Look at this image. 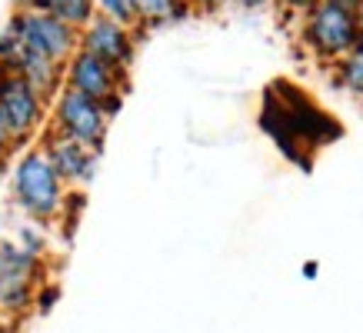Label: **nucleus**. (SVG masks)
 <instances>
[{
	"label": "nucleus",
	"instance_id": "nucleus-1",
	"mask_svg": "<svg viewBox=\"0 0 363 333\" xmlns=\"http://www.w3.org/2000/svg\"><path fill=\"white\" fill-rule=\"evenodd\" d=\"M13 200L23 210V217L30 223H50L64 217V200H67V187L64 180L57 177V170L50 166L47 154L40 147H33L17 160L13 166Z\"/></svg>",
	"mask_w": 363,
	"mask_h": 333
},
{
	"label": "nucleus",
	"instance_id": "nucleus-2",
	"mask_svg": "<svg viewBox=\"0 0 363 333\" xmlns=\"http://www.w3.org/2000/svg\"><path fill=\"white\" fill-rule=\"evenodd\" d=\"M300 37L307 50L317 60H327V64H337L357 47V17L353 11H343L337 4H327V0H317L307 13H303V27H300Z\"/></svg>",
	"mask_w": 363,
	"mask_h": 333
},
{
	"label": "nucleus",
	"instance_id": "nucleus-3",
	"mask_svg": "<svg viewBox=\"0 0 363 333\" xmlns=\"http://www.w3.org/2000/svg\"><path fill=\"white\" fill-rule=\"evenodd\" d=\"M7 30L21 40L23 50H30L37 57H47V60H54L60 67L77 54V47H80V30H74V27H67L57 17L40 13V11H17L13 21L7 23Z\"/></svg>",
	"mask_w": 363,
	"mask_h": 333
},
{
	"label": "nucleus",
	"instance_id": "nucleus-4",
	"mask_svg": "<svg viewBox=\"0 0 363 333\" xmlns=\"http://www.w3.org/2000/svg\"><path fill=\"white\" fill-rule=\"evenodd\" d=\"M107 127H111V117L104 113L97 100L60 87V94L54 97V113H50V133H60L67 140L100 150L107 140Z\"/></svg>",
	"mask_w": 363,
	"mask_h": 333
},
{
	"label": "nucleus",
	"instance_id": "nucleus-5",
	"mask_svg": "<svg viewBox=\"0 0 363 333\" xmlns=\"http://www.w3.org/2000/svg\"><path fill=\"white\" fill-rule=\"evenodd\" d=\"M37 287H40V260L21 250L13 240H4L0 244V313L17 317L30 310Z\"/></svg>",
	"mask_w": 363,
	"mask_h": 333
},
{
	"label": "nucleus",
	"instance_id": "nucleus-6",
	"mask_svg": "<svg viewBox=\"0 0 363 333\" xmlns=\"http://www.w3.org/2000/svg\"><path fill=\"white\" fill-rule=\"evenodd\" d=\"M0 113H4V120L11 123L17 144H23L27 137L40 130L47 113V100L23 77H17L13 70L0 67Z\"/></svg>",
	"mask_w": 363,
	"mask_h": 333
},
{
	"label": "nucleus",
	"instance_id": "nucleus-7",
	"mask_svg": "<svg viewBox=\"0 0 363 333\" xmlns=\"http://www.w3.org/2000/svg\"><path fill=\"white\" fill-rule=\"evenodd\" d=\"M64 87L77 90L84 97L104 103V100L121 97L123 94V74L113 70L111 64L97 60L94 54H87V50H77V54L64 64Z\"/></svg>",
	"mask_w": 363,
	"mask_h": 333
},
{
	"label": "nucleus",
	"instance_id": "nucleus-8",
	"mask_svg": "<svg viewBox=\"0 0 363 333\" xmlns=\"http://www.w3.org/2000/svg\"><path fill=\"white\" fill-rule=\"evenodd\" d=\"M77 50H87L97 60L111 64L113 70L127 74V67L133 64V54H137V44H133V30L130 27H121V23L107 21V17H97L80 30V47Z\"/></svg>",
	"mask_w": 363,
	"mask_h": 333
},
{
	"label": "nucleus",
	"instance_id": "nucleus-9",
	"mask_svg": "<svg viewBox=\"0 0 363 333\" xmlns=\"http://www.w3.org/2000/svg\"><path fill=\"white\" fill-rule=\"evenodd\" d=\"M40 150H44L50 166L57 170V177L64 180V187H87L94 180V174H97L100 150H90V147L77 144V140H67L60 133L47 130Z\"/></svg>",
	"mask_w": 363,
	"mask_h": 333
},
{
	"label": "nucleus",
	"instance_id": "nucleus-10",
	"mask_svg": "<svg viewBox=\"0 0 363 333\" xmlns=\"http://www.w3.org/2000/svg\"><path fill=\"white\" fill-rule=\"evenodd\" d=\"M7 70H13L17 77L27 80L47 103L60 94V87H64V67L54 64V60H47V57L30 54V50H23V47H21V54L13 57V64L7 67Z\"/></svg>",
	"mask_w": 363,
	"mask_h": 333
},
{
	"label": "nucleus",
	"instance_id": "nucleus-11",
	"mask_svg": "<svg viewBox=\"0 0 363 333\" xmlns=\"http://www.w3.org/2000/svg\"><path fill=\"white\" fill-rule=\"evenodd\" d=\"M33 11L50 13V17H57L60 23L74 27V30H84V27L94 21L97 7H94V0H37Z\"/></svg>",
	"mask_w": 363,
	"mask_h": 333
},
{
	"label": "nucleus",
	"instance_id": "nucleus-12",
	"mask_svg": "<svg viewBox=\"0 0 363 333\" xmlns=\"http://www.w3.org/2000/svg\"><path fill=\"white\" fill-rule=\"evenodd\" d=\"M133 13L143 27H160V23L184 21L190 13V4L187 0H133Z\"/></svg>",
	"mask_w": 363,
	"mask_h": 333
},
{
	"label": "nucleus",
	"instance_id": "nucleus-13",
	"mask_svg": "<svg viewBox=\"0 0 363 333\" xmlns=\"http://www.w3.org/2000/svg\"><path fill=\"white\" fill-rule=\"evenodd\" d=\"M337 80L353 97H363V47H353L343 60H337Z\"/></svg>",
	"mask_w": 363,
	"mask_h": 333
},
{
	"label": "nucleus",
	"instance_id": "nucleus-14",
	"mask_svg": "<svg viewBox=\"0 0 363 333\" xmlns=\"http://www.w3.org/2000/svg\"><path fill=\"white\" fill-rule=\"evenodd\" d=\"M97 7V17H107V21L121 23V27H130L137 23V13H133V0H94Z\"/></svg>",
	"mask_w": 363,
	"mask_h": 333
},
{
	"label": "nucleus",
	"instance_id": "nucleus-15",
	"mask_svg": "<svg viewBox=\"0 0 363 333\" xmlns=\"http://www.w3.org/2000/svg\"><path fill=\"white\" fill-rule=\"evenodd\" d=\"M13 244L21 247V250H27V254L30 256H37V260H40V256H44V250H47V237H44V230H40V223H23L21 230H17V240H13Z\"/></svg>",
	"mask_w": 363,
	"mask_h": 333
},
{
	"label": "nucleus",
	"instance_id": "nucleus-16",
	"mask_svg": "<svg viewBox=\"0 0 363 333\" xmlns=\"http://www.w3.org/2000/svg\"><path fill=\"white\" fill-rule=\"evenodd\" d=\"M57 297H60V290H57L54 283H40V287H37V293H33V307H37L40 313H47L57 303Z\"/></svg>",
	"mask_w": 363,
	"mask_h": 333
},
{
	"label": "nucleus",
	"instance_id": "nucleus-17",
	"mask_svg": "<svg viewBox=\"0 0 363 333\" xmlns=\"http://www.w3.org/2000/svg\"><path fill=\"white\" fill-rule=\"evenodd\" d=\"M13 147H21L17 144V137H13V130H11V123L4 120V113H0V160L11 154Z\"/></svg>",
	"mask_w": 363,
	"mask_h": 333
},
{
	"label": "nucleus",
	"instance_id": "nucleus-18",
	"mask_svg": "<svg viewBox=\"0 0 363 333\" xmlns=\"http://www.w3.org/2000/svg\"><path fill=\"white\" fill-rule=\"evenodd\" d=\"M280 7H286V11H294V13H307L317 0H277Z\"/></svg>",
	"mask_w": 363,
	"mask_h": 333
},
{
	"label": "nucleus",
	"instance_id": "nucleus-19",
	"mask_svg": "<svg viewBox=\"0 0 363 333\" xmlns=\"http://www.w3.org/2000/svg\"><path fill=\"white\" fill-rule=\"evenodd\" d=\"M353 17H357V47H363V4L357 7V13H353Z\"/></svg>",
	"mask_w": 363,
	"mask_h": 333
},
{
	"label": "nucleus",
	"instance_id": "nucleus-20",
	"mask_svg": "<svg viewBox=\"0 0 363 333\" xmlns=\"http://www.w3.org/2000/svg\"><path fill=\"white\" fill-rule=\"evenodd\" d=\"M190 7H203V11H213V7H220L223 0H187Z\"/></svg>",
	"mask_w": 363,
	"mask_h": 333
},
{
	"label": "nucleus",
	"instance_id": "nucleus-21",
	"mask_svg": "<svg viewBox=\"0 0 363 333\" xmlns=\"http://www.w3.org/2000/svg\"><path fill=\"white\" fill-rule=\"evenodd\" d=\"M327 4H337V7H343V11H353V13H357V7H360L363 0H327Z\"/></svg>",
	"mask_w": 363,
	"mask_h": 333
},
{
	"label": "nucleus",
	"instance_id": "nucleus-22",
	"mask_svg": "<svg viewBox=\"0 0 363 333\" xmlns=\"http://www.w3.org/2000/svg\"><path fill=\"white\" fill-rule=\"evenodd\" d=\"M317 273H320L317 260H307V264H303V277H307V280H317Z\"/></svg>",
	"mask_w": 363,
	"mask_h": 333
},
{
	"label": "nucleus",
	"instance_id": "nucleus-23",
	"mask_svg": "<svg viewBox=\"0 0 363 333\" xmlns=\"http://www.w3.org/2000/svg\"><path fill=\"white\" fill-rule=\"evenodd\" d=\"M233 4H240V7H264V4H270V0H233Z\"/></svg>",
	"mask_w": 363,
	"mask_h": 333
},
{
	"label": "nucleus",
	"instance_id": "nucleus-24",
	"mask_svg": "<svg viewBox=\"0 0 363 333\" xmlns=\"http://www.w3.org/2000/svg\"><path fill=\"white\" fill-rule=\"evenodd\" d=\"M0 333H17V330H13V323H0Z\"/></svg>",
	"mask_w": 363,
	"mask_h": 333
}]
</instances>
